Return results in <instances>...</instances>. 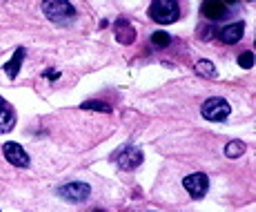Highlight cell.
<instances>
[{"mask_svg":"<svg viewBox=\"0 0 256 212\" xmlns=\"http://www.w3.org/2000/svg\"><path fill=\"white\" fill-rule=\"evenodd\" d=\"M42 14L56 25H72L76 9L70 0H42Z\"/></svg>","mask_w":256,"mask_h":212,"instance_id":"6da1fadb","label":"cell"},{"mask_svg":"<svg viewBox=\"0 0 256 212\" xmlns=\"http://www.w3.org/2000/svg\"><path fill=\"white\" fill-rule=\"evenodd\" d=\"M150 16H152V21H156L160 25L176 23L180 16L178 0H154L150 7Z\"/></svg>","mask_w":256,"mask_h":212,"instance_id":"7a4b0ae2","label":"cell"},{"mask_svg":"<svg viewBox=\"0 0 256 212\" xmlns=\"http://www.w3.org/2000/svg\"><path fill=\"white\" fill-rule=\"evenodd\" d=\"M200 112H203V118H208V121H225L230 116V112H232V107H230V103L225 98L212 96L203 103Z\"/></svg>","mask_w":256,"mask_h":212,"instance_id":"3957f363","label":"cell"},{"mask_svg":"<svg viewBox=\"0 0 256 212\" xmlns=\"http://www.w3.org/2000/svg\"><path fill=\"white\" fill-rule=\"evenodd\" d=\"M58 194L65 201H70V203H82V201L90 199L92 188L87 183H82V181H74V183L62 185V188L58 190Z\"/></svg>","mask_w":256,"mask_h":212,"instance_id":"277c9868","label":"cell"},{"mask_svg":"<svg viewBox=\"0 0 256 212\" xmlns=\"http://www.w3.org/2000/svg\"><path fill=\"white\" fill-rule=\"evenodd\" d=\"M183 185H185V190L190 192L192 196H194V199H200V196L208 194L210 179H208V174H203V172H194V174L185 176Z\"/></svg>","mask_w":256,"mask_h":212,"instance_id":"5b68a950","label":"cell"},{"mask_svg":"<svg viewBox=\"0 0 256 212\" xmlns=\"http://www.w3.org/2000/svg\"><path fill=\"white\" fill-rule=\"evenodd\" d=\"M116 163L122 167V170H132V167L140 165L142 163V152L138 147H132V145H125L122 150L116 152Z\"/></svg>","mask_w":256,"mask_h":212,"instance_id":"8992f818","label":"cell"},{"mask_svg":"<svg viewBox=\"0 0 256 212\" xmlns=\"http://www.w3.org/2000/svg\"><path fill=\"white\" fill-rule=\"evenodd\" d=\"M2 152H4V159H7L12 165H16V167H27L29 165V154L24 152L22 145H18V143H14V141L4 143Z\"/></svg>","mask_w":256,"mask_h":212,"instance_id":"52a82bcc","label":"cell"},{"mask_svg":"<svg viewBox=\"0 0 256 212\" xmlns=\"http://www.w3.org/2000/svg\"><path fill=\"white\" fill-rule=\"evenodd\" d=\"M114 32H116V41L120 45H132L136 41V29L132 27V23L127 18H118L114 25Z\"/></svg>","mask_w":256,"mask_h":212,"instance_id":"ba28073f","label":"cell"},{"mask_svg":"<svg viewBox=\"0 0 256 212\" xmlns=\"http://www.w3.org/2000/svg\"><path fill=\"white\" fill-rule=\"evenodd\" d=\"M243 32H245L243 23H232V25L220 29L218 38H220V43H225V45H234V43H238L240 38H243Z\"/></svg>","mask_w":256,"mask_h":212,"instance_id":"9c48e42d","label":"cell"},{"mask_svg":"<svg viewBox=\"0 0 256 212\" xmlns=\"http://www.w3.org/2000/svg\"><path fill=\"white\" fill-rule=\"evenodd\" d=\"M200 12H203V16L210 18V21H220V18H225V14H228V5H223L220 0H205Z\"/></svg>","mask_w":256,"mask_h":212,"instance_id":"30bf717a","label":"cell"},{"mask_svg":"<svg viewBox=\"0 0 256 212\" xmlns=\"http://www.w3.org/2000/svg\"><path fill=\"white\" fill-rule=\"evenodd\" d=\"M12 127H14V112L9 107V103L0 96V134L9 132Z\"/></svg>","mask_w":256,"mask_h":212,"instance_id":"8fae6325","label":"cell"},{"mask_svg":"<svg viewBox=\"0 0 256 212\" xmlns=\"http://www.w3.org/2000/svg\"><path fill=\"white\" fill-rule=\"evenodd\" d=\"M22 58H24V47H18L16 54H14V58L4 65V74H7L9 78H16L18 72H20V65H22Z\"/></svg>","mask_w":256,"mask_h":212,"instance_id":"7c38bea8","label":"cell"},{"mask_svg":"<svg viewBox=\"0 0 256 212\" xmlns=\"http://www.w3.org/2000/svg\"><path fill=\"white\" fill-rule=\"evenodd\" d=\"M243 152H245V143H240V141H230L228 147H225V156L228 159H238Z\"/></svg>","mask_w":256,"mask_h":212,"instance_id":"4fadbf2b","label":"cell"},{"mask_svg":"<svg viewBox=\"0 0 256 212\" xmlns=\"http://www.w3.org/2000/svg\"><path fill=\"white\" fill-rule=\"evenodd\" d=\"M82 110H98V112H105V114H110L114 107L110 105V103H105V101H85L82 103Z\"/></svg>","mask_w":256,"mask_h":212,"instance_id":"5bb4252c","label":"cell"},{"mask_svg":"<svg viewBox=\"0 0 256 212\" xmlns=\"http://www.w3.org/2000/svg\"><path fill=\"white\" fill-rule=\"evenodd\" d=\"M196 72L200 74V76H208V78H214L216 76V67L212 61H198L196 63Z\"/></svg>","mask_w":256,"mask_h":212,"instance_id":"9a60e30c","label":"cell"},{"mask_svg":"<svg viewBox=\"0 0 256 212\" xmlns=\"http://www.w3.org/2000/svg\"><path fill=\"white\" fill-rule=\"evenodd\" d=\"M152 43H154L156 47H167L172 43V36L167 32H154L152 34Z\"/></svg>","mask_w":256,"mask_h":212,"instance_id":"2e32d148","label":"cell"},{"mask_svg":"<svg viewBox=\"0 0 256 212\" xmlns=\"http://www.w3.org/2000/svg\"><path fill=\"white\" fill-rule=\"evenodd\" d=\"M238 65L243 67V70H252L254 65V52H243L238 56Z\"/></svg>","mask_w":256,"mask_h":212,"instance_id":"e0dca14e","label":"cell"},{"mask_svg":"<svg viewBox=\"0 0 256 212\" xmlns=\"http://www.w3.org/2000/svg\"><path fill=\"white\" fill-rule=\"evenodd\" d=\"M60 76V72H47V78H58Z\"/></svg>","mask_w":256,"mask_h":212,"instance_id":"ac0fdd59","label":"cell"},{"mask_svg":"<svg viewBox=\"0 0 256 212\" xmlns=\"http://www.w3.org/2000/svg\"><path fill=\"white\" fill-rule=\"evenodd\" d=\"M223 5H232V3H236V0H220Z\"/></svg>","mask_w":256,"mask_h":212,"instance_id":"d6986e66","label":"cell"},{"mask_svg":"<svg viewBox=\"0 0 256 212\" xmlns=\"http://www.w3.org/2000/svg\"><path fill=\"white\" fill-rule=\"evenodd\" d=\"M94 212H100V210H94Z\"/></svg>","mask_w":256,"mask_h":212,"instance_id":"ffe728a7","label":"cell"}]
</instances>
